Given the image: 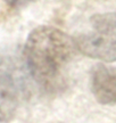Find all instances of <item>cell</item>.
<instances>
[{
	"label": "cell",
	"mask_w": 116,
	"mask_h": 123,
	"mask_svg": "<svg viewBox=\"0 0 116 123\" xmlns=\"http://www.w3.org/2000/svg\"><path fill=\"white\" fill-rule=\"evenodd\" d=\"M79 51L74 39L59 29L39 26L24 47L29 73L41 89L57 92L66 87L68 67Z\"/></svg>",
	"instance_id": "cell-1"
},
{
	"label": "cell",
	"mask_w": 116,
	"mask_h": 123,
	"mask_svg": "<svg viewBox=\"0 0 116 123\" xmlns=\"http://www.w3.org/2000/svg\"><path fill=\"white\" fill-rule=\"evenodd\" d=\"M83 55L104 62L116 61V12L93 15L88 30L74 39Z\"/></svg>",
	"instance_id": "cell-2"
},
{
	"label": "cell",
	"mask_w": 116,
	"mask_h": 123,
	"mask_svg": "<svg viewBox=\"0 0 116 123\" xmlns=\"http://www.w3.org/2000/svg\"><path fill=\"white\" fill-rule=\"evenodd\" d=\"M26 91L19 76L8 67H0V122H8L15 116L19 97Z\"/></svg>",
	"instance_id": "cell-3"
},
{
	"label": "cell",
	"mask_w": 116,
	"mask_h": 123,
	"mask_svg": "<svg viewBox=\"0 0 116 123\" xmlns=\"http://www.w3.org/2000/svg\"><path fill=\"white\" fill-rule=\"evenodd\" d=\"M91 91L96 100L110 105L116 103V67L105 64H97L91 70Z\"/></svg>",
	"instance_id": "cell-4"
},
{
	"label": "cell",
	"mask_w": 116,
	"mask_h": 123,
	"mask_svg": "<svg viewBox=\"0 0 116 123\" xmlns=\"http://www.w3.org/2000/svg\"><path fill=\"white\" fill-rule=\"evenodd\" d=\"M6 1V4L9 5L10 7H22L24 5L29 4V2H31L32 0H5Z\"/></svg>",
	"instance_id": "cell-5"
}]
</instances>
